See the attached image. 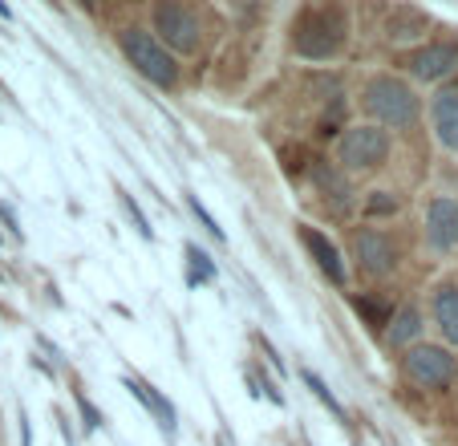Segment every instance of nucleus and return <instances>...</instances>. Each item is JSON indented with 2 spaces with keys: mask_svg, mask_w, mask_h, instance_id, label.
<instances>
[{
  "mask_svg": "<svg viewBox=\"0 0 458 446\" xmlns=\"http://www.w3.org/2000/svg\"><path fill=\"white\" fill-rule=\"evenodd\" d=\"M345 13L341 9H309L296 25V53L309 61H329L345 49Z\"/></svg>",
  "mask_w": 458,
  "mask_h": 446,
  "instance_id": "1",
  "label": "nucleus"
},
{
  "mask_svg": "<svg viewBox=\"0 0 458 446\" xmlns=\"http://www.w3.org/2000/svg\"><path fill=\"white\" fill-rule=\"evenodd\" d=\"M365 110H369L381 126L406 130V126H414V118H418V98L406 81L381 73V78H373L369 86H365Z\"/></svg>",
  "mask_w": 458,
  "mask_h": 446,
  "instance_id": "2",
  "label": "nucleus"
},
{
  "mask_svg": "<svg viewBox=\"0 0 458 446\" xmlns=\"http://www.w3.org/2000/svg\"><path fill=\"white\" fill-rule=\"evenodd\" d=\"M118 45H122V53H126V61L139 69L147 81H155V86H163V90L179 81V65H174V57L147 33V29H122Z\"/></svg>",
  "mask_w": 458,
  "mask_h": 446,
  "instance_id": "3",
  "label": "nucleus"
},
{
  "mask_svg": "<svg viewBox=\"0 0 458 446\" xmlns=\"http://www.w3.org/2000/svg\"><path fill=\"white\" fill-rule=\"evenodd\" d=\"M389 159V134L381 126H349L337 142V163L345 171H377Z\"/></svg>",
  "mask_w": 458,
  "mask_h": 446,
  "instance_id": "4",
  "label": "nucleus"
},
{
  "mask_svg": "<svg viewBox=\"0 0 458 446\" xmlns=\"http://www.w3.org/2000/svg\"><path fill=\"white\" fill-rule=\"evenodd\" d=\"M155 41L171 45L174 53H195L199 49V37H203V25H199V13L187 9V4H174V0H166V4H155Z\"/></svg>",
  "mask_w": 458,
  "mask_h": 446,
  "instance_id": "5",
  "label": "nucleus"
},
{
  "mask_svg": "<svg viewBox=\"0 0 458 446\" xmlns=\"http://www.w3.org/2000/svg\"><path fill=\"white\" fill-rule=\"evenodd\" d=\"M402 369H406V378L414 382V386L442 390V386H450V382H454L458 361L450 357L442 345H414V349L406 353V361H402Z\"/></svg>",
  "mask_w": 458,
  "mask_h": 446,
  "instance_id": "6",
  "label": "nucleus"
},
{
  "mask_svg": "<svg viewBox=\"0 0 458 446\" xmlns=\"http://www.w3.org/2000/svg\"><path fill=\"white\" fill-rule=\"evenodd\" d=\"M353 256L369 276H389L398 268V248H394V240L373 232V227H361V232L353 236Z\"/></svg>",
  "mask_w": 458,
  "mask_h": 446,
  "instance_id": "7",
  "label": "nucleus"
},
{
  "mask_svg": "<svg viewBox=\"0 0 458 446\" xmlns=\"http://www.w3.org/2000/svg\"><path fill=\"white\" fill-rule=\"evenodd\" d=\"M418 81H442L458 69V41H434L406 61Z\"/></svg>",
  "mask_w": 458,
  "mask_h": 446,
  "instance_id": "8",
  "label": "nucleus"
},
{
  "mask_svg": "<svg viewBox=\"0 0 458 446\" xmlns=\"http://www.w3.org/2000/svg\"><path fill=\"white\" fill-rule=\"evenodd\" d=\"M426 240L430 248L450 252L458 244V203L446 195L430 199V211H426Z\"/></svg>",
  "mask_w": 458,
  "mask_h": 446,
  "instance_id": "9",
  "label": "nucleus"
},
{
  "mask_svg": "<svg viewBox=\"0 0 458 446\" xmlns=\"http://www.w3.org/2000/svg\"><path fill=\"white\" fill-rule=\"evenodd\" d=\"M301 240H304V248H309V256L317 260L320 272L329 276L333 284H345V260H341L337 244H333L329 236L317 232V227H301Z\"/></svg>",
  "mask_w": 458,
  "mask_h": 446,
  "instance_id": "10",
  "label": "nucleus"
},
{
  "mask_svg": "<svg viewBox=\"0 0 458 446\" xmlns=\"http://www.w3.org/2000/svg\"><path fill=\"white\" fill-rule=\"evenodd\" d=\"M430 118H434V138H438L446 150H458V90L434 94Z\"/></svg>",
  "mask_w": 458,
  "mask_h": 446,
  "instance_id": "11",
  "label": "nucleus"
},
{
  "mask_svg": "<svg viewBox=\"0 0 458 446\" xmlns=\"http://www.w3.org/2000/svg\"><path fill=\"white\" fill-rule=\"evenodd\" d=\"M434 317H438V329L446 333V341L458 345V288L434 292Z\"/></svg>",
  "mask_w": 458,
  "mask_h": 446,
  "instance_id": "12",
  "label": "nucleus"
},
{
  "mask_svg": "<svg viewBox=\"0 0 458 446\" xmlns=\"http://www.w3.org/2000/svg\"><path fill=\"white\" fill-rule=\"evenodd\" d=\"M418 333H422V313H418V309H410V304H406V309H398L394 317H389V333H386L389 345H398V349H402V345H410Z\"/></svg>",
  "mask_w": 458,
  "mask_h": 446,
  "instance_id": "13",
  "label": "nucleus"
},
{
  "mask_svg": "<svg viewBox=\"0 0 458 446\" xmlns=\"http://www.w3.org/2000/svg\"><path fill=\"white\" fill-rule=\"evenodd\" d=\"M389 41H414V37H422L426 33V21L418 17V13H410V9H398L394 17H389Z\"/></svg>",
  "mask_w": 458,
  "mask_h": 446,
  "instance_id": "14",
  "label": "nucleus"
},
{
  "mask_svg": "<svg viewBox=\"0 0 458 446\" xmlns=\"http://www.w3.org/2000/svg\"><path fill=\"white\" fill-rule=\"evenodd\" d=\"M353 309H357V317L373 329V333H377V329H386L389 317H394V309H389L386 301H377V296H353Z\"/></svg>",
  "mask_w": 458,
  "mask_h": 446,
  "instance_id": "15",
  "label": "nucleus"
},
{
  "mask_svg": "<svg viewBox=\"0 0 458 446\" xmlns=\"http://www.w3.org/2000/svg\"><path fill=\"white\" fill-rule=\"evenodd\" d=\"M126 390H130V394H139L142 402H147L150 410H155L158 418H163V426H166V430L174 426V410H171V406H166L163 398H158V394H155V390H150V386H142V382H126Z\"/></svg>",
  "mask_w": 458,
  "mask_h": 446,
  "instance_id": "16",
  "label": "nucleus"
},
{
  "mask_svg": "<svg viewBox=\"0 0 458 446\" xmlns=\"http://www.w3.org/2000/svg\"><path fill=\"white\" fill-rule=\"evenodd\" d=\"M317 187L320 191H337V207H345L349 203V195H353V191H349V183H345V175L341 171H333V167H317Z\"/></svg>",
  "mask_w": 458,
  "mask_h": 446,
  "instance_id": "17",
  "label": "nucleus"
},
{
  "mask_svg": "<svg viewBox=\"0 0 458 446\" xmlns=\"http://www.w3.org/2000/svg\"><path fill=\"white\" fill-rule=\"evenodd\" d=\"M365 211L369 215H394L398 211V199L389 195V191H373V195L365 199Z\"/></svg>",
  "mask_w": 458,
  "mask_h": 446,
  "instance_id": "18",
  "label": "nucleus"
},
{
  "mask_svg": "<svg viewBox=\"0 0 458 446\" xmlns=\"http://www.w3.org/2000/svg\"><path fill=\"white\" fill-rule=\"evenodd\" d=\"M187 207H191V211H195V219H199L203 227H208V232L216 236V240H224V227H219V223L211 219V211H208V207L199 203V195H187Z\"/></svg>",
  "mask_w": 458,
  "mask_h": 446,
  "instance_id": "19",
  "label": "nucleus"
},
{
  "mask_svg": "<svg viewBox=\"0 0 458 446\" xmlns=\"http://www.w3.org/2000/svg\"><path fill=\"white\" fill-rule=\"evenodd\" d=\"M304 382H309V390H312V394H317L320 402H325V406H329V410H333V414H337V418H341V406H337V398H333L329 390H325V382H320L317 373H304Z\"/></svg>",
  "mask_w": 458,
  "mask_h": 446,
  "instance_id": "20",
  "label": "nucleus"
},
{
  "mask_svg": "<svg viewBox=\"0 0 458 446\" xmlns=\"http://www.w3.org/2000/svg\"><path fill=\"white\" fill-rule=\"evenodd\" d=\"M187 260H191V264H195V272H199L203 280H216V268H211V260L203 256L199 248H187Z\"/></svg>",
  "mask_w": 458,
  "mask_h": 446,
  "instance_id": "21",
  "label": "nucleus"
},
{
  "mask_svg": "<svg viewBox=\"0 0 458 446\" xmlns=\"http://www.w3.org/2000/svg\"><path fill=\"white\" fill-rule=\"evenodd\" d=\"M122 203H126V211H130V215H134V227H139V232H142V236H147V240H150V236H155V232H150V223H147V215H142V211H139V203H134V199H130V195H122Z\"/></svg>",
  "mask_w": 458,
  "mask_h": 446,
  "instance_id": "22",
  "label": "nucleus"
}]
</instances>
